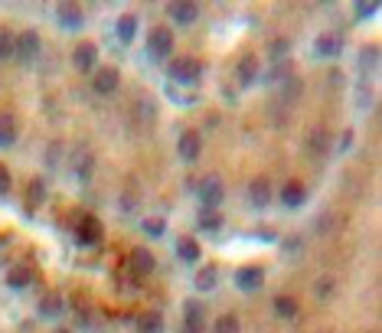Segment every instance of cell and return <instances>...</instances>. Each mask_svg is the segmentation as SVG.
I'll use <instances>...</instances> for the list:
<instances>
[{
  "mask_svg": "<svg viewBox=\"0 0 382 333\" xmlns=\"http://www.w3.org/2000/svg\"><path fill=\"white\" fill-rule=\"evenodd\" d=\"M39 46H43V39H39L37 30H23V33H17V50H13V59L33 62L39 56Z\"/></svg>",
  "mask_w": 382,
  "mask_h": 333,
  "instance_id": "obj_3",
  "label": "cell"
},
{
  "mask_svg": "<svg viewBox=\"0 0 382 333\" xmlns=\"http://www.w3.org/2000/svg\"><path fill=\"white\" fill-rule=\"evenodd\" d=\"M137 333H161L163 330V314L161 310H141L134 317Z\"/></svg>",
  "mask_w": 382,
  "mask_h": 333,
  "instance_id": "obj_17",
  "label": "cell"
},
{
  "mask_svg": "<svg viewBox=\"0 0 382 333\" xmlns=\"http://www.w3.org/2000/svg\"><path fill=\"white\" fill-rule=\"evenodd\" d=\"M183 333H206V321H183Z\"/></svg>",
  "mask_w": 382,
  "mask_h": 333,
  "instance_id": "obj_39",
  "label": "cell"
},
{
  "mask_svg": "<svg viewBox=\"0 0 382 333\" xmlns=\"http://www.w3.org/2000/svg\"><path fill=\"white\" fill-rule=\"evenodd\" d=\"M17 118L13 114H0V148H13L17 144Z\"/></svg>",
  "mask_w": 382,
  "mask_h": 333,
  "instance_id": "obj_22",
  "label": "cell"
},
{
  "mask_svg": "<svg viewBox=\"0 0 382 333\" xmlns=\"http://www.w3.org/2000/svg\"><path fill=\"white\" fill-rule=\"evenodd\" d=\"M177 255H180V261H186V265H197L199 261V242L197 239H180V242H177Z\"/></svg>",
  "mask_w": 382,
  "mask_h": 333,
  "instance_id": "obj_27",
  "label": "cell"
},
{
  "mask_svg": "<svg viewBox=\"0 0 382 333\" xmlns=\"http://www.w3.org/2000/svg\"><path fill=\"white\" fill-rule=\"evenodd\" d=\"M26 206H43L46 199H50V186H46V180L43 176H33V180H26Z\"/></svg>",
  "mask_w": 382,
  "mask_h": 333,
  "instance_id": "obj_16",
  "label": "cell"
},
{
  "mask_svg": "<svg viewBox=\"0 0 382 333\" xmlns=\"http://www.w3.org/2000/svg\"><path fill=\"white\" fill-rule=\"evenodd\" d=\"M333 291H336V281H333L330 274H323L321 281L314 284V294L321 297V301H327V297H333Z\"/></svg>",
  "mask_w": 382,
  "mask_h": 333,
  "instance_id": "obj_32",
  "label": "cell"
},
{
  "mask_svg": "<svg viewBox=\"0 0 382 333\" xmlns=\"http://www.w3.org/2000/svg\"><path fill=\"white\" fill-rule=\"evenodd\" d=\"M350 144H353V134H350V131H346V134H343V141H340V148H350Z\"/></svg>",
  "mask_w": 382,
  "mask_h": 333,
  "instance_id": "obj_40",
  "label": "cell"
},
{
  "mask_svg": "<svg viewBox=\"0 0 382 333\" xmlns=\"http://www.w3.org/2000/svg\"><path fill=\"white\" fill-rule=\"evenodd\" d=\"M56 333H72V330H56Z\"/></svg>",
  "mask_w": 382,
  "mask_h": 333,
  "instance_id": "obj_41",
  "label": "cell"
},
{
  "mask_svg": "<svg viewBox=\"0 0 382 333\" xmlns=\"http://www.w3.org/2000/svg\"><path fill=\"white\" fill-rule=\"evenodd\" d=\"M128 268H131L134 274H141V278H148V274L157 268V259H154L150 248L137 245V248H131V255H128Z\"/></svg>",
  "mask_w": 382,
  "mask_h": 333,
  "instance_id": "obj_6",
  "label": "cell"
},
{
  "mask_svg": "<svg viewBox=\"0 0 382 333\" xmlns=\"http://www.w3.org/2000/svg\"><path fill=\"white\" fill-rule=\"evenodd\" d=\"M75 173H79V180H88V176H92V154H82V161L75 163Z\"/></svg>",
  "mask_w": 382,
  "mask_h": 333,
  "instance_id": "obj_36",
  "label": "cell"
},
{
  "mask_svg": "<svg viewBox=\"0 0 382 333\" xmlns=\"http://www.w3.org/2000/svg\"><path fill=\"white\" fill-rule=\"evenodd\" d=\"M203 304L199 301H186L183 304V321H206V314H203Z\"/></svg>",
  "mask_w": 382,
  "mask_h": 333,
  "instance_id": "obj_33",
  "label": "cell"
},
{
  "mask_svg": "<svg viewBox=\"0 0 382 333\" xmlns=\"http://www.w3.org/2000/svg\"><path fill=\"white\" fill-rule=\"evenodd\" d=\"M141 229H144L150 239H161V235L167 232V219H161V216H150V219L141 222Z\"/></svg>",
  "mask_w": 382,
  "mask_h": 333,
  "instance_id": "obj_30",
  "label": "cell"
},
{
  "mask_svg": "<svg viewBox=\"0 0 382 333\" xmlns=\"http://www.w3.org/2000/svg\"><path fill=\"white\" fill-rule=\"evenodd\" d=\"M308 148H310V154H317V157H327V154H330V134H327V128H314V131H310Z\"/></svg>",
  "mask_w": 382,
  "mask_h": 333,
  "instance_id": "obj_20",
  "label": "cell"
},
{
  "mask_svg": "<svg viewBox=\"0 0 382 333\" xmlns=\"http://www.w3.org/2000/svg\"><path fill=\"white\" fill-rule=\"evenodd\" d=\"M167 75H170V82H177V85H193V82H199V75H203V62L190 59V56H183V59H170Z\"/></svg>",
  "mask_w": 382,
  "mask_h": 333,
  "instance_id": "obj_1",
  "label": "cell"
},
{
  "mask_svg": "<svg viewBox=\"0 0 382 333\" xmlns=\"http://www.w3.org/2000/svg\"><path fill=\"white\" fill-rule=\"evenodd\" d=\"M272 180H265V176H255L252 183H248V203H252V210H265L268 203H272Z\"/></svg>",
  "mask_w": 382,
  "mask_h": 333,
  "instance_id": "obj_8",
  "label": "cell"
},
{
  "mask_svg": "<svg viewBox=\"0 0 382 333\" xmlns=\"http://www.w3.org/2000/svg\"><path fill=\"white\" fill-rule=\"evenodd\" d=\"M56 20H59L62 30H79L82 26V10L75 3H59L56 7Z\"/></svg>",
  "mask_w": 382,
  "mask_h": 333,
  "instance_id": "obj_18",
  "label": "cell"
},
{
  "mask_svg": "<svg viewBox=\"0 0 382 333\" xmlns=\"http://www.w3.org/2000/svg\"><path fill=\"white\" fill-rule=\"evenodd\" d=\"M101 239V222L95 216H82L79 225H75V242L79 245H95Z\"/></svg>",
  "mask_w": 382,
  "mask_h": 333,
  "instance_id": "obj_10",
  "label": "cell"
},
{
  "mask_svg": "<svg viewBox=\"0 0 382 333\" xmlns=\"http://www.w3.org/2000/svg\"><path fill=\"white\" fill-rule=\"evenodd\" d=\"M62 307H66V301H62L59 291H52V294H43V297H39V317H43V321H50V317H59Z\"/></svg>",
  "mask_w": 382,
  "mask_h": 333,
  "instance_id": "obj_19",
  "label": "cell"
},
{
  "mask_svg": "<svg viewBox=\"0 0 382 333\" xmlns=\"http://www.w3.org/2000/svg\"><path fill=\"white\" fill-rule=\"evenodd\" d=\"M173 52V30L170 26H154L148 33V56L150 59H167Z\"/></svg>",
  "mask_w": 382,
  "mask_h": 333,
  "instance_id": "obj_2",
  "label": "cell"
},
{
  "mask_svg": "<svg viewBox=\"0 0 382 333\" xmlns=\"http://www.w3.org/2000/svg\"><path fill=\"white\" fill-rule=\"evenodd\" d=\"M314 52L323 56V59H333V56L343 52V39L336 37V33H321V37L314 39Z\"/></svg>",
  "mask_w": 382,
  "mask_h": 333,
  "instance_id": "obj_14",
  "label": "cell"
},
{
  "mask_svg": "<svg viewBox=\"0 0 382 333\" xmlns=\"http://www.w3.org/2000/svg\"><path fill=\"white\" fill-rule=\"evenodd\" d=\"M118 82H121V72H118L114 65H105V69H99V72H95L92 88H95L99 95H111V92L118 88Z\"/></svg>",
  "mask_w": 382,
  "mask_h": 333,
  "instance_id": "obj_13",
  "label": "cell"
},
{
  "mask_svg": "<svg viewBox=\"0 0 382 333\" xmlns=\"http://www.w3.org/2000/svg\"><path fill=\"white\" fill-rule=\"evenodd\" d=\"M167 13H170L173 23L190 26V23H197L199 7H197V3H190V0H183V3H170V7H167Z\"/></svg>",
  "mask_w": 382,
  "mask_h": 333,
  "instance_id": "obj_15",
  "label": "cell"
},
{
  "mask_svg": "<svg viewBox=\"0 0 382 333\" xmlns=\"http://www.w3.org/2000/svg\"><path fill=\"white\" fill-rule=\"evenodd\" d=\"M114 33H118V39L128 46V43L134 39V33H137V17H134V13H121V17H118V23H114Z\"/></svg>",
  "mask_w": 382,
  "mask_h": 333,
  "instance_id": "obj_21",
  "label": "cell"
},
{
  "mask_svg": "<svg viewBox=\"0 0 382 333\" xmlns=\"http://www.w3.org/2000/svg\"><path fill=\"white\" fill-rule=\"evenodd\" d=\"M197 193H199L203 210H219L222 199H225V190H222L219 176H203V183L197 186Z\"/></svg>",
  "mask_w": 382,
  "mask_h": 333,
  "instance_id": "obj_4",
  "label": "cell"
},
{
  "mask_svg": "<svg viewBox=\"0 0 382 333\" xmlns=\"http://www.w3.org/2000/svg\"><path fill=\"white\" fill-rule=\"evenodd\" d=\"M259 75H261V62L259 56H242L239 59V65H235V79H239V85H255L259 82Z\"/></svg>",
  "mask_w": 382,
  "mask_h": 333,
  "instance_id": "obj_9",
  "label": "cell"
},
{
  "mask_svg": "<svg viewBox=\"0 0 382 333\" xmlns=\"http://www.w3.org/2000/svg\"><path fill=\"white\" fill-rule=\"evenodd\" d=\"M288 50H291V39H284V37L272 39V46H268L272 59H284V56H288Z\"/></svg>",
  "mask_w": 382,
  "mask_h": 333,
  "instance_id": "obj_34",
  "label": "cell"
},
{
  "mask_svg": "<svg viewBox=\"0 0 382 333\" xmlns=\"http://www.w3.org/2000/svg\"><path fill=\"white\" fill-rule=\"evenodd\" d=\"M177 154H180V161H186V163L199 161V154H203V134H199V131H183L180 141H177Z\"/></svg>",
  "mask_w": 382,
  "mask_h": 333,
  "instance_id": "obj_5",
  "label": "cell"
},
{
  "mask_svg": "<svg viewBox=\"0 0 382 333\" xmlns=\"http://www.w3.org/2000/svg\"><path fill=\"white\" fill-rule=\"evenodd\" d=\"M30 268L26 265H13L10 272H7V287H13V291H23V287H30Z\"/></svg>",
  "mask_w": 382,
  "mask_h": 333,
  "instance_id": "obj_24",
  "label": "cell"
},
{
  "mask_svg": "<svg viewBox=\"0 0 382 333\" xmlns=\"http://www.w3.org/2000/svg\"><path fill=\"white\" fill-rule=\"evenodd\" d=\"M193 284H197V291H212V287L219 284V268H216V265H206V268H199L197 278H193Z\"/></svg>",
  "mask_w": 382,
  "mask_h": 333,
  "instance_id": "obj_23",
  "label": "cell"
},
{
  "mask_svg": "<svg viewBox=\"0 0 382 333\" xmlns=\"http://www.w3.org/2000/svg\"><path fill=\"white\" fill-rule=\"evenodd\" d=\"M353 13H356V20H366V17H372V13H379V3H356Z\"/></svg>",
  "mask_w": 382,
  "mask_h": 333,
  "instance_id": "obj_37",
  "label": "cell"
},
{
  "mask_svg": "<svg viewBox=\"0 0 382 333\" xmlns=\"http://www.w3.org/2000/svg\"><path fill=\"white\" fill-rule=\"evenodd\" d=\"M95 62H99V46H95V43H79V46H75L72 65L79 69V72H92Z\"/></svg>",
  "mask_w": 382,
  "mask_h": 333,
  "instance_id": "obj_11",
  "label": "cell"
},
{
  "mask_svg": "<svg viewBox=\"0 0 382 333\" xmlns=\"http://www.w3.org/2000/svg\"><path fill=\"white\" fill-rule=\"evenodd\" d=\"M239 330H242V323H239L235 314H222L216 321V327H212V333H239Z\"/></svg>",
  "mask_w": 382,
  "mask_h": 333,
  "instance_id": "obj_29",
  "label": "cell"
},
{
  "mask_svg": "<svg viewBox=\"0 0 382 333\" xmlns=\"http://www.w3.org/2000/svg\"><path fill=\"white\" fill-rule=\"evenodd\" d=\"M10 167L7 163H0V193H10Z\"/></svg>",
  "mask_w": 382,
  "mask_h": 333,
  "instance_id": "obj_38",
  "label": "cell"
},
{
  "mask_svg": "<svg viewBox=\"0 0 382 333\" xmlns=\"http://www.w3.org/2000/svg\"><path fill=\"white\" fill-rule=\"evenodd\" d=\"M137 114H141V121H144V124H150V121H154V101L141 99V101H137Z\"/></svg>",
  "mask_w": 382,
  "mask_h": 333,
  "instance_id": "obj_35",
  "label": "cell"
},
{
  "mask_svg": "<svg viewBox=\"0 0 382 333\" xmlns=\"http://www.w3.org/2000/svg\"><path fill=\"white\" fill-rule=\"evenodd\" d=\"M235 284H239V291H259L261 284H265V268L259 265H242L239 272H235Z\"/></svg>",
  "mask_w": 382,
  "mask_h": 333,
  "instance_id": "obj_7",
  "label": "cell"
},
{
  "mask_svg": "<svg viewBox=\"0 0 382 333\" xmlns=\"http://www.w3.org/2000/svg\"><path fill=\"white\" fill-rule=\"evenodd\" d=\"M359 65H363V72H376V65H379V50H376V46H366V50L359 52Z\"/></svg>",
  "mask_w": 382,
  "mask_h": 333,
  "instance_id": "obj_31",
  "label": "cell"
},
{
  "mask_svg": "<svg viewBox=\"0 0 382 333\" xmlns=\"http://www.w3.org/2000/svg\"><path fill=\"white\" fill-rule=\"evenodd\" d=\"M13 50H17V33L0 26V62L3 59H13Z\"/></svg>",
  "mask_w": 382,
  "mask_h": 333,
  "instance_id": "obj_28",
  "label": "cell"
},
{
  "mask_svg": "<svg viewBox=\"0 0 382 333\" xmlns=\"http://www.w3.org/2000/svg\"><path fill=\"white\" fill-rule=\"evenodd\" d=\"M272 307H274V314H278L281 321H294V317H297V301H294V297H288V294L274 297Z\"/></svg>",
  "mask_w": 382,
  "mask_h": 333,
  "instance_id": "obj_26",
  "label": "cell"
},
{
  "mask_svg": "<svg viewBox=\"0 0 382 333\" xmlns=\"http://www.w3.org/2000/svg\"><path fill=\"white\" fill-rule=\"evenodd\" d=\"M281 203L288 210H301L304 203H308V186L301 183V180H288L281 186Z\"/></svg>",
  "mask_w": 382,
  "mask_h": 333,
  "instance_id": "obj_12",
  "label": "cell"
},
{
  "mask_svg": "<svg viewBox=\"0 0 382 333\" xmlns=\"http://www.w3.org/2000/svg\"><path fill=\"white\" fill-rule=\"evenodd\" d=\"M197 225H199V232H219V229H222L219 210H199Z\"/></svg>",
  "mask_w": 382,
  "mask_h": 333,
  "instance_id": "obj_25",
  "label": "cell"
}]
</instances>
